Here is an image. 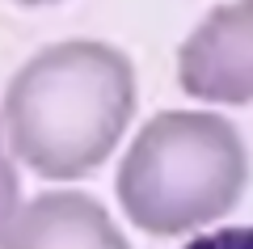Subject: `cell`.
<instances>
[{
  "label": "cell",
  "instance_id": "obj_1",
  "mask_svg": "<svg viewBox=\"0 0 253 249\" xmlns=\"http://www.w3.org/2000/svg\"><path fill=\"white\" fill-rule=\"evenodd\" d=\"M135 68L101 38H63L34 51L4 85L0 135L13 165L46 182L101 169L135 118Z\"/></svg>",
  "mask_w": 253,
  "mask_h": 249
},
{
  "label": "cell",
  "instance_id": "obj_2",
  "mask_svg": "<svg viewBox=\"0 0 253 249\" xmlns=\"http://www.w3.org/2000/svg\"><path fill=\"white\" fill-rule=\"evenodd\" d=\"M249 186L241 127L211 110H161L126 144L114 173L123 215L152 237H186L219 224Z\"/></svg>",
  "mask_w": 253,
  "mask_h": 249
},
{
  "label": "cell",
  "instance_id": "obj_3",
  "mask_svg": "<svg viewBox=\"0 0 253 249\" xmlns=\"http://www.w3.org/2000/svg\"><path fill=\"white\" fill-rule=\"evenodd\" d=\"M177 85L207 106L253 101V0H224L177 47Z\"/></svg>",
  "mask_w": 253,
  "mask_h": 249
},
{
  "label": "cell",
  "instance_id": "obj_4",
  "mask_svg": "<svg viewBox=\"0 0 253 249\" xmlns=\"http://www.w3.org/2000/svg\"><path fill=\"white\" fill-rule=\"evenodd\" d=\"M0 249H131L114 215L84 190H42L13 215Z\"/></svg>",
  "mask_w": 253,
  "mask_h": 249
},
{
  "label": "cell",
  "instance_id": "obj_5",
  "mask_svg": "<svg viewBox=\"0 0 253 249\" xmlns=\"http://www.w3.org/2000/svg\"><path fill=\"white\" fill-rule=\"evenodd\" d=\"M17 207H21V178H17V165H13L9 156H0V237L9 232Z\"/></svg>",
  "mask_w": 253,
  "mask_h": 249
},
{
  "label": "cell",
  "instance_id": "obj_6",
  "mask_svg": "<svg viewBox=\"0 0 253 249\" xmlns=\"http://www.w3.org/2000/svg\"><path fill=\"white\" fill-rule=\"evenodd\" d=\"M181 249H253V224H236V228H219V232H199L190 237V245Z\"/></svg>",
  "mask_w": 253,
  "mask_h": 249
},
{
  "label": "cell",
  "instance_id": "obj_7",
  "mask_svg": "<svg viewBox=\"0 0 253 249\" xmlns=\"http://www.w3.org/2000/svg\"><path fill=\"white\" fill-rule=\"evenodd\" d=\"M17 4H51V0H17Z\"/></svg>",
  "mask_w": 253,
  "mask_h": 249
},
{
  "label": "cell",
  "instance_id": "obj_8",
  "mask_svg": "<svg viewBox=\"0 0 253 249\" xmlns=\"http://www.w3.org/2000/svg\"><path fill=\"white\" fill-rule=\"evenodd\" d=\"M0 156H9V152H4V135H0Z\"/></svg>",
  "mask_w": 253,
  "mask_h": 249
}]
</instances>
